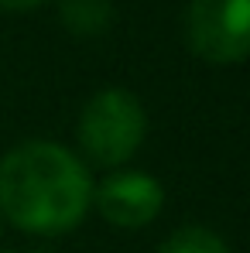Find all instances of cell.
I'll list each match as a JSON object with an SVG mask.
<instances>
[{
    "instance_id": "277c9868",
    "label": "cell",
    "mask_w": 250,
    "mask_h": 253,
    "mask_svg": "<svg viewBox=\"0 0 250 253\" xmlns=\"http://www.w3.org/2000/svg\"><path fill=\"white\" fill-rule=\"evenodd\" d=\"M93 206L117 229H144L165 206V188L144 171H117L93 188Z\"/></svg>"
},
{
    "instance_id": "8992f818",
    "label": "cell",
    "mask_w": 250,
    "mask_h": 253,
    "mask_svg": "<svg viewBox=\"0 0 250 253\" xmlns=\"http://www.w3.org/2000/svg\"><path fill=\"white\" fill-rule=\"evenodd\" d=\"M158 253H230V247L209 226H182L158 247Z\"/></svg>"
},
{
    "instance_id": "ba28073f",
    "label": "cell",
    "mask_w": 250,
    "mask_h": 253,
    "mask_svg": "<svg viewBox=\"0 0 250 253\" xmlns=\"http://www.w3.org/2000/svg\"><path fill=\"white\" fill-rule=\"evenodd\" d=\"M0 233H3V215H0Z\"/></svg>"
},
{
    "instance_id": "5b68a950",
    "label": "cell",
    "mask_w": 250,
    "mask_h": 253,
    "mask_svg": "<svg viewBox=\"0 0 250 253\" xmlns=\"http://www.w3.org/2000/svg\"><path fill=\"white\" fill-rule=\"evenodd\" d=\"M58 17L76 38H100L113 24V3L110 0H62Z\"/></svg>"
},
{
    "instance_id": "52a82bcc",
    "label": "cell",
    "mask_w": 250,
    "mask_h": 253,
    "mask_svg": "<svg viewBox=\"0 0 250 253\" xmlns=\"http://www.w3.org/2000/svg\"><path fill=\"white\" fill-rule=\"evenodd\" d=\"M45 0H0V10H10V14H21V10H35L42 7Z\"/></svg>"
},
{
    "instance_id": "3957f363",
    "label": "cell",
    "mask_w": 250,
    "mask_h": 253,
    "mask_svg": "<svg viewBox=\"0 0 250 253\" xmlns=\"http://www.w3.org/2000/svg\"><path fill=\"white\" fill-rule=\"evenodd\" d=\"M185 38L212 65L250 58V0H192L185 10Z\"/></svg>"
},
{
    "instance_id": "7a4b0ae2",
    "label": "cell",
    "mask_w": 250,
    "mask_h": 253,
    "mask_svg": "<svg viewBox=\"0 0 250 253\" xmlns=\"http://www.w3.org/2000/svg\"><path fill=\"white\" fill-rule=\"evenodd\" d=\"M79 147L100 168H120L130 161L148 133V113L134 92L120 85L100 89L79 113Z\"/></svg>"
},
{
    "instance_id": "6da1fadb",
    "label": "cell",
    "mask_w": 250,
    "mask_h": 253,
    "mask_svg": "<svg viewBox=\"0 0 250 253\" xmlns=\"http://www.w3.org/2000/svg\"><path fill=\"white\" fill-rule=\"evenodd\" d=\"M93 188L89 168L51 140L17 144L0 158V215L21 233H72L93 206Z\"/></svg>"
}]
</instances>
